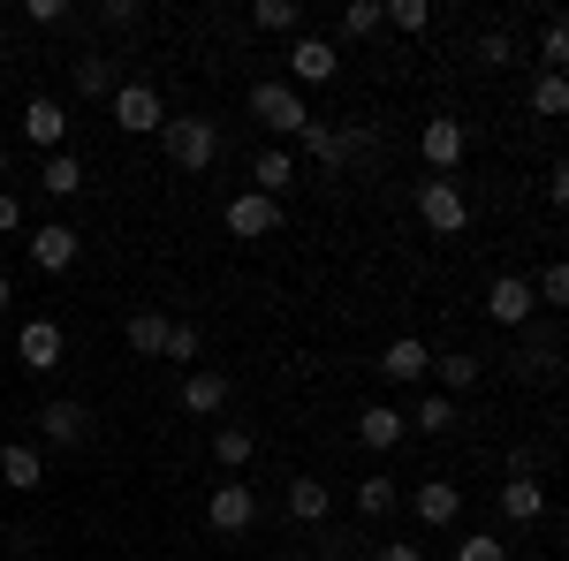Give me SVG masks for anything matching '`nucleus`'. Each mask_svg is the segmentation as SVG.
<instances>
[{
  "instance_id": "obj_2",
  "label": "nucleus",
  "mask_w": 569,
  "mask_h": 561,
  "mask_svg": "<svg viewBox=\"0 0 569 561\" xmlns=\"http://www.w3.org/2000/svg\"><path fill=\"white\" fill-rule=\"evenodd\" d=\"M418 220H426L433 236H463V228H471V198H463V182H456V174L418 182Z\"/></svg>"
},
{
  "instance_id": "obj_43",
  "label": "nucleus",
  "mask_w": 569,
  "mask_h": 561,
  "mask_svg": "<svg viewBox=\"0 0 569 561\" xmlns=\"http://www.w3.org/2000/svg\"><path fill=\"white\" fill-rule=\"evenodd\" d=\"M372 561H426V547H402V539H395V547H380Z\"/></svg>"
},
{
  "instance_id": "obj_39",
  "label": "nucleus",
  "mask_w": 569,
  "mask_h": 561,
  "mask_svg": "<svg viewBox=\"0 0 569 561\" xmlns=\"http://www.w3.org/2000/svg\"><path fill=\"white\" fill-rule=\"evenodd\" d=\"M160 357H176V364H198V327L168 319V349H160Z\"/></svg>"
},
{
  "instance_id": "obj_31",
  "label": "nucleus",
  "mask_w": 569,
  "mask_h": 561,
  "mask_svg": "<svg viewBox=\"0 0 569 561\" xmlns=\"http://www.w3.org/2000/svg\"><path fill=\"white\" fill-rule=\"evenodd\" d=\"M402 425H418V432H448V425H456V402H448V394H418V410H410Z\"/></svg>"
},
{
  "instance_id": "obj_18",
  "label": "nucleus",
  "mask_w": 569,
  "mask_h": 561,
  "mask_svg": "<svg viewBox=\"0 0 569 561\" xmlns=\"http://www.w3.org/2000/svg\"><path fill=\"white\" fill-rule=\"evenodd\" d=\"M0 478H8L16 493H39L46 485V455L31 448V440H8V448H0Z\"/></svg>"
},
{
  "instance_id": "obj_36",
  "label": "nucleus",
  "mask_w": 569,
  "mask_h": 561,
  "mask_svg": "<svg viewBox=\"0 0 569 561\" xmlns=\"http://www.w3.org/2000/svg\"><path fill=\"white\" fill-rule=\"evenodd\" d=\"M23 23L31 31H61L69 23V0H23Z\"/></svg>"
},
{
  "instance_id": "obj_10",
  "label": "nucleus",
  "mask_w": 569,
  "mask_h": 561,
  "mask_svg": "<svg viewBox=\"0 0 569 561\" xmlns=\"http://www.w3.org/2000/svg\"><path fill=\"white\" fill-rule=\"evenodd\" d=\"M61 349H69L61 319H23V327H16V357H23V372H53Z\"/></svg>"
},
{
  "instance_id": "obj_21",
  "label": "nucleus",
  "mask_w": 569,
  "mask_h": 561,
  "mask_svg": "<svg viewBox=\"0 0 569 561\" xmlns=\"http://www.w3.org/2000/svg\"><path fill=\"white\" fill-rule=\"evenodd\" d=\"M501 517H509V523H539V517H547V485H539L531 471H517L509 485H501Z\"/></svg>"
},
{
  "instance_id": "obj_28",
  "label": "nucleus",
  "mask_w": 569,
  "mask_h": 561,
  "mask_svg": "<svg viewBox=\"0 0 569 561\" xmlns=\"http://www.w3.org/2000/svg\"><path fill=\"white\" fill-rule=\"evenodd\" d=\"M380 31H402V39L433 31V0H388V8H380Z\"/></svg>"
},
{
  "instance_id": "obj_42",
  "label": "nucleus",
  "mask_w": 569,
  "mask_h": 561,
  "mask_svg": "<svg viewBox=\"0 0 569 561\" xmlns=\"http://www.w3.org/2000/svg\"><path fill=\"white\" fill-rule=\"evenodd\" d=\"M547 206H569V168H547Z\"/></svg>"
},
{
  "instance_id": "obj_32",
  "label": "nucleus",
  "mask_w": 569,
  "mask_h": 561,
  "mask_svg": "<svg viewBox=\"0 0 569 561\" xmlns=\"http://www.w3.org/2000/svg\"><path fill=\"white\" fill-rule=\"evenodd\" d=\"M251 23H259V31H305V8H297V0H259Z\"/></svg>"
},
{
  "instance_id": "obj_37",
  "label": "nucleus",
  "mask_w": 569,
  "mask_h": 561,
  "mask_svg": "<svg viewBox=\"0 0 569 561\" xmlns=\"http://www.w3.org/2000/svg\"><path fill=\"white\" fill-rule=\"evenodd\" d=\"M342 31H350V39H372V31H380V0H350V8H342Z\"/></svg>"
},
{
  "instance_id": "obj_26",
  "label": "nucleus",
  "mask_w": 569,
  "mask_h": 561,
  "mask_svg": "<svg viewBox=\"0 0 569 561\" xmlns=\"http://www.w3.org/2000/svg\"><path fill=\"white\" fill-rule=\"evenodd\" d=\"M395 501H402V485H395L388 471H372V478H357V517H395Z\"/></svg>"
},
{
  "instance_id": "obj_4",
  "label": "nucleus",
  "mask_w": 569,
  "mask_h": 561,
  "mask_svg": "<svg viewBox=\"0 0 569 561\" xmlns=\"http://www.w3.org/2000/svg\"><path fill=\"white\" fill-rule=\"evenodd\" d=\"M251 114H259L266 130H281V137H305V122H311L305 91L281 84V77H259V84H251Z\"/></svg>"
},
{
  "instance_id": "obj_11",
  "label": "nucleus",
  "mask_w": 569,
  "mask_h": 561,
  "mask_svg": "<svg viewBox=\"0 0 569 561\" xmlns=\"http://www.w3.org/2000/svg\"><path fill=\"white\" fill-rule=\"evenodd\" d=\"M91 425H99V418H91L84 402H69V394L39 410V440H53V448H84V440H91Z\"/></svg>"
},
{
  "instance_id": "obj_3",
  "label": "nucleus",
  "mask_w": 569,
  "mask_h": 561,
  "mask_svg": "<svg viewBox=\"0 0 569 561\" xmlns=\"http://www.w3.org/2000/svg\"><path fill=\"white\" fill-rule=\"evenodd\" d=\"M107 114H114V130H130V137H160V122H168L160 84H144V77H122V91L107 99Z\"/></svg>"
},
{
  "instance_id": "obj_27",
  "label": "nucleus",
  "mask_w": 569,
  "mask_h": 561,
  "mask_svg": "<svg viewBox=\"0 0 569 561\" xmlns=\"http://www.w3.org/2000/svg\"><path fill=\"white\" fill-rule=\"evenodd\" d=\"M327 509H335V493L319 478H289V517L297 523H327Z\"/></svg>"
},
{
  "instance_id": "obj_1",
  "label": "nucleus",
  "mask_w": 569,
  "mask_h": 561,
  "mask_svg": "<svg viewBox=\"0 0 569 561\" xmlns=\"http://www.w3.org/2000/svg\"><path fill=\"white\" fill-rule=\"evenodd\" d=\"M160 152H168L182 174H206L220 160V122L213 114H168V122H160Z\"/></svg>"
},
{
  "instance_id": "obj_7",
  "label": "nucleus",
  "mask_w": 569,
  "mask_h": 561,
  "mask_svg": "<svg viewBox=\"0 0 569 561\" xmlns=\"http://www.w3.org/2000/svg\"><path fill=\"white\" fill-rule=\"evenodd\" d=\"M23 251H31V266H39V273H69V266L84 259V236H77L69 220H39Z\"/></svg>"
},
{
  "instance_id": "obj_15",
  "label": "nucleus",
  "mask_w": 569,
  "mask_h": 561,
  "mask_svg": "<svg viewBox=\"0 0 569 561\" xmlns=\"http://www.w3.org/2000/svg\"><path fill=\"white\" fill-rule=\"evenodd\" d=\"M410 509H418V523H456L463 517V485H456V478H426V485H418V493H410Z\"/></svg>"
},
{
  "instance_id": "obj_19",
  "label": "nucleus",
  "mask_w": 569,
  "mask_h": 561,
  "mask_svg": "<svg viewBox=\"0 0 569 561\" xmlns=\"http://www.w3.org/2000/svg\"><path fill=\"white\" fill-rule=\"evenodd\" d=\"M69 84L84 91V99H114V91H122V61H114V53H84V61L69 69Z\"/></svg>"
},
{
  "instance_id": "obj_40",
  "label": "nucleus",
  "mask_w": 569,
  "mask_h": 561,
  "mask_svg": "<svg viewBox=\"0 0 569 561\" xmlns=\"http://www.w3.org/2000/svg\"><path fill=\"white\" fill-rule=\"evenodd\" d=\"M99 23H107V31H137V23H144V8H137V0H107V8H99Z\"/></svg>"
},
{
  "instance_id": "obj_13",
  "label": "nucleus",
  "mask_w": 569,
  "mask_h": 561,
  "mask_svg": "<svg viewBox=\"0 0 569 561\" xmlns=\"http://www.w3.org/2000/svg\"><path fill=\"white\" fill-rule=\"evenodd\" d=\"M531 311H539V297H531L525 273H501V281L486 289V319H493V327H525Z\"/></svg>"
},
{
  "instance_id": "obj_16",
  "label": "nucleus",
  "mask_w": 569,
  "mask_h": 561,
  "mask_svg": "<svg viewBox=\"0 0 569 561\" xmlns=\"http://www.w3.org/2000/svg\"><path fill=\"white\" fill-rule=\"evenodd\" d=\"M228 372H213V364H198V372H190V380H182V410H190V418H220V410H228Z\"/></svg>"
},
{
  "instance_id": "obj_6",
  "label": "nucleus",
  "mask_w": 569,
  "mask_h": 561,
  "mask_svg": "<svg viewBox=\"0 0 569 561\" xmlns=\"http://www.w3.org/2000/svg\"><path fill=\"white\" fill-rule=\"evenodd\" d=\"M335 77H342V53H335V46L327 39H311V31H297V39H289V77H281V84H335Z\"/></svg>"
},
{
  "instance_id": "obj_38",
  "label": "nucleus",
  "mask_w": 569,
  "mask_h": 561,
  "mask_svg": "<svg viewBox=\"0 0 569 561\" xmlns=\"http://www.w3.org/2000/svg\"><path fill=\"white\" fill-rule=\"evenodd\" d=\"M531 297H539V303H569V266L555 259L547 273H539V281H531Z\"/></svg>"
},
{
  "instance_id": "obj_14",
  "label": "nucleus",
  "mask_w": 569,
  "mask_h": 561,
  "mask_svg": "<svg viewBox=\"0 0 569 561\" xmlns=\"http://www.w3.org/2000/svg\"><path fill=\"white\" fill-rule=\"evenodd\" d=\"M16 130H23V144H31V152H61V137H69V114H61V99H31Z\"/></svg>"
},
{
  "instance_id": "obj_12",
  "label": "nucleus",
  "mask_w": 569,
  "mask_h": 561,
  "mask_svg": "<svg viewBox=\"0 0 569 561\" xmlns=\"http://www.w3.org/2000/svg\"><path fill=\"white\" fill-rule=\"evenodd\" d=\"M433 372V349L418 342V334H395L388 349H380V380H395V388H418Z\"/></svg>"
},
{
  "instance_id": "obj_22",
  "label": "nucleus",
  "mask_w": 569,
  "mask_h": 561,
  "mask_svg": "<svg viewBox=\"0 0 569 561\" xmlns=\"http://www.w3.org/2000/svg\"><path fill=\"white\" fill-rule=\"evenodd\" d=\"M402 410H395V402H372V410H365V418H357V440H365V448H372V455H388V448H402Z\"/></svg>"
},
{
  "instance_id": "obj_33",
  "label": "nucleus",
  "mask_w": 569,
  "mask_h": 561,
  "mask_svg": "<svg viewBox=\"0 0 569 561\" xmlns=\"http://www.w3.org/2000/svg\"><path fill=\"white\" fill-rule=\"evenodd\" d=\"M539 61H547V77H562V61H569V31H562V16H547V23H539Z\"/></svg>"
},
{
  "instance_id": "obj_34",
  "label": "nucleus",
  "mask_w": 569,
  "mask_h": 561,
  "mask_svg": "<svg viewBox=\"0 0 569 561\" xmlns=\"http://www.w3.org/2000/svg\"><path fill=\"white\" fill-rule=\"evenodd\" d=\"M456 561H509V547H501L493 531H463V539H456Z\"/></svg>"
},
{
  "instance_id": "obj_29",
  "label": "nucleus",
  "mask_w": 569,
  "mask_h": 561,
  "mask_svg": "<svg viewBox=\"0 0 569 561\" xmlns=\"http://www.w3.org/2000/svg\"><path fill=\"white\" fill-rule=\"evenodd\" d=\"M531 114H539V122H562V114H569V84H562V77L539 69V84H531Z\"/></svg>"
},
{
  "instance_id": "obj_30",
  "label": "nucleus",
  "mask_w": 569,
  "mask_h": 561,
  "mask_svg": "<svg viewBox=\"0 0 569 561\" xmlns=\"http://www.w3.org/2000/svg\"><path fill=\"white\" fill-rule=\"evenodd\" d=\"M130 349L137 357H160V349H168V319H160V311H137L130 319Z\"/></svg>"
},
{
  "instance_id": "obj_17",
  "label": "nucleus",
  "mask_w": 569,
  "mask_h": 561,
  "mask_svg": "<svg viewBox=\"0 0 569 561\" xmlns=\"http://www.w3.org/2000/svg\"><path fill=\"white\" fill-rule=\"evenodd\" d=\"M305 152L319 168H350L357 152H365V137L357 130H327V122H305Z\"/></svg>"
},
{
  "instance_id": "obj_45",
  "label": "nucleus",
  "mask_w": 569,
  "mask_h": 561,
  "mask_svg": "<svg viewBox=\"0 0 569 561\" xmlns=\"http://www.w3.org/2000/svg\"><path fill=\"white\" fill-rule=\"evenodd\" d=\"M0 174H8V144H0Z\"/></svg>"
},
{
  "instance_id": "obj_25",
  "label": "nucleus",
  "mask_w": 569,
  "mask_h": 561,
  "mask_svg": "<svg viewBox=\"0 0 569 561\" xmlns=\"http://www.w3.org/2000/svg\"><path fill=\"white\" fill-rule=\"evenodd\" d=\"M251 455H259V440H251L243 425H213V463H220V478H236Z\"/></svg>"
},
{
  "instance_id": "obj_46",
  "label": "nucleus",
  "mask_w": 569,
  "mask_h": 561,
  "mask_svg": "<svg viewBox=\"0 0 569 561\" xmlns=\"http://www.w3.org/2000/svg\"><path fill=\"white\" fill-rule=\"evenodd\" d=\"M0 46H8V23H0Z\"/></svg>"
},
{
  "instance_id": "obj_44",
  "label": "nucleus",
  "mask_w": 569,
  "mask_h": 561,
  "mask_svg": "<svg viewBox=\"0 0 569 561\" xmlns=\"http://www.w3.org/2000/svg\"><path fill=\"white\" fill-rule=\"evenodd\" d=\"M0 311H8V273H0Z\"/></svg>"
},
{
  "instance_id": "obj_5",
  "label": "nucleus",
  "mask_w": 569,
  "mask_h": 561,
  "mask_svg": "<svg viewBox=\"0 0 569 561\" xmlns=\"http://www.w3.org/2000/svg\"><path fill=\"white\" fill-rule=\"evenodd\" d=\"M418 152H426V168H433V174H456V168H463V152H471V122L433 114V122L418 130Z\"/></svg>"
},
{
  "instance_id": "obj_20",
  "label": "nucleus",
  "mask_w": 569,
  "mask_h": 561,
  "mask_svg": "<svg viewBox=\"0 0 569 561\" xmlns=\"http://www.w3.org/2000/svg\"><path fill=\"white\" fill-rule=\"evenodd\" d=\"M289 182H297V160H289V152H281V144H266L259 160H251V190H259V198H273V206H281V198H289Z\"/></svg>"
},
{
  "instance_id": "obj_9",
  "label": "nucleus",
  "mask_w": 569,
  "mask_h": 561,
  "mask_svg": "<svg viewBox=\"0 0 569 561\" xmlns=\"http://www.w3.org/2000/svg\"><path fill=\"white\" fill-rule=\"evenodd\" d=\"M220 228H228L236 243H266V236L281 228V206L259 198V190H243V198H228V206H220Z\"/></svg>"
},
{
  "instance_id": "obj_41",
  "label": "nucleus",
  "mask_w": 569,
  "mask_h": 561,
  "mask_svg": "<svg viewBox=\"0 0 569 561\" xmlns=\"http://www.w3.org/2000/svg\"><path fill=\"white\" fill-rule=\"evenodd\" d=\"M16 228H23V198H16V190H0V236H16Z\"/></svg>"
},
{
  "instance_id": "obj_23",
  "label": "nucleus",
  "mask_w": 569,
  "mask_h": 561,
  "mask_svg": "<svg viewBox=\"0 0 569 561\" xmlns=\"http://www.w3.org/2000/svg\"><path fill=\"white\" fill-rule=\"evenodd\" d=\"M433 372H440V388H433V394H448V402H456V394H471V388H479L486 357H471V349H456V357H433Z\"/></svg>"
},
{
  "instance_id": "obj_35",
  "label": "nucleus",
  "mask_w": 569,
  "mask_h": 561,
  "mask_svg": "<svg viewBox=\"0 0 569 561\" xmlns=\"http://www.w3.org/2000/svg\"><path fill=\"white\" fill-rule=\"evenodd\" d=\"M471 53H479V69H509V61H517V39H509V31H486Z\"/></svg>"
},
{
  "instance_id": "obj_8",
  "label": "nucleus",
  "mask_w": 569,
  "mask_h": 561,
  "mask_svg": "<svg viewBox=\"0 0 569 561\" xmlns=\"http://www.w3.org/2000/svg\"><path fill=\"white\" fill-rule=\"evenodd\" d=\"M206 523H213L220 539L251 531V523H259V493H251L243 478H220V485H213V501H206Z\"/></svg>"
},
{
  "instance_id": "obj_24",
  "label": "nucleus",
  "mask_w": 569,
  "mask_h": 561,
  "mask_svg": "<svg viewBox=\"0 0 569 561\" xmlns=\"http://www.w3.org/2000/svg\"><path fill=\"white\" fill-rule=\"evenodd\" d=\"M39 190L46 198H77V190H84V160H77V152H46Z\"/></svg>"
}]
</instances>
